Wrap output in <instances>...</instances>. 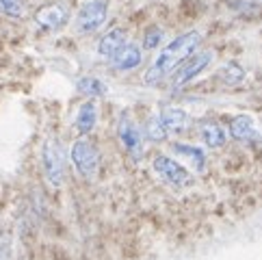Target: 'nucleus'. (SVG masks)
I'll return each mask as SVG.
<instances>
[{
	"label": "nucleus",
	"instance_id": "obj_1",
	"mask_svg": "<svg viewBox=\"0 0 262 260\" xmlns=\"http://www.w3.org/2000/svg\"><path fill=\"white\" fill-rule=\"evenodd\" d=\"M202 39H204V33L195 29V31H186L182 35H178L169 44H165L161 52L156 54V59L152 61V65L145 70V76H143L145 85L156 87L165 78L173 76L180 70V65L198 52Z\"/></svg>",
	"mask_w": 262,
	"mask_h": 260
},
{
	"label": "nucleus",
	"instance_id": "obj_2",
	"mask_svg": "<svg viewBox=\"0 0 262 260\" xmlns=\"http://www.w3.org/2000/svg\"><path fill=\"white\" fill-rule=\"evenodd\" d=\"M152 169L154 174L161 178L167 187H171L176 191H182V189H189L193 187L195 182V176L186 169L184 165H180L176 159L167 154H156L152 159Z\"/></svg>",
	"mask_w": 262,
	"mask_h": 260
},
{
	"label": "nucleus",
	"instance_id": "obj_3",
	"mask_svg": "<svg viewBox=\"0 0 262 260\" xmlns=\"http://www.w3.org/2000/svg\"><path fill=\"white\" fill-rule=\"evenodd\" d=\"M41 167L50 187L59 189L65 180V152L61 141H57L54 137L46 139L41 145Z\"/></svg>",
	"mask_w": 262,
	"mask_h": 260
},
{
	"label": "nucleus",
	"instance_id": "obj_4",
	"mask_svg": "<svg viewBox=\"0 0 262 260\" xmlns=\"http://www.w3.org/2000/svg\"><path fill=\"white\" fill-rule=\"evenodd\" d=\"M108 20V3L106 0H87L80 5L74 17V31L78 35H91L100 31Z\"/></svg>",
	"mask_w": 262,
	"mask_h": 260
},
{
	"label": "nucleus",
	"instance_id": "obj_5",
	"mask_svg": "<svg viewBox=\"0 0 262 260\" xmlns=\"http://www.w3.org/2000/svg\"><path fill=\"white\" fill-rule=\"evenodd\" d=\"M70 161L85 180L96 178L98 167H100V154H98V147L89 139L80 137L70 145Z\"/></svg>",
	"mask_w": 262,
	"mask_h": 260
},
{
	"label": "nucleus",
	"instance_id": "obj_6",
	"mask_svg": "<svg viewBox=\"0 0 262 260\" xmlns=\"http://www.w3.org/2000/svg\"><path fill=\"white\" fill-rule=\"evenodd\" d=\"M212 61H214V52L212 50H198L191 59H186L180 65V70L171 76V89L178 91V89L186 87L191 80L202 76V74L212 65Z\"/></svg>",
	"mask_w": 262,
	"mask_h": 260
},
{
	"label": "nucleus",
	"instance_id": "obj_7",
	"mask_svg": "<svg viewBox=\"0 0 262 260\" xmlns=\"http://www.w3.org/2000/svg\"><path fill=\"white\" fill-rule=\"evenodd\" d=\"M70 17H72L70 7L65 3H46V5L35 9L33 22L37 24V29L48 31V33H57V31L68 26Z\"/></svg>",
	"mask_w": 262,
	"mask_h": 260
},
{
	"label": "nucleus",
	"instance_id": "obj_8",
	"mask_svg": "<svg viewBox=\"0 0 262 260\" xmlns=\"http://www.w3.org/2000/svg\"><path fill=\"white\" fill-rule=\"evenodd\" d=\"M117 137H119V143L124 147V152L135 163L143 159V133L128 113H121L117 119Z\"/></svg>",
	"mask_w": 262,
	"mask_h": 260
},
{
	"label": "nucleus",
	"instance_id": "obj_9",
	"mask_svg": "<svg viewBox=\"0 0 262 260\" xmlns=\"http://www.w3.org/2000/svg\"><path fill=\"white\" fill-rule=\"evenodd\" d=\"M158 122L163 124L167 135H182L189 128V113L180 106H161L158 111Z\"/></svg>",
	"mask_w": 262,
	"mask_h": 260
},
{
	"label": "nucleus",
	"instance_id": "obj_10",
	"mask_svg": "<svg viewBox=\"0 0 262 260\" xmlns=\"http://www.w3.org/2000/svg\"><path fill=\"white\" fill-rule=\"evenodd\" d=\"M128 44L126 39V31L124 29H111L108 33H104L98 41V57L104 61H113L117 54L121 52V48Z\"/></svg>",
	"mask_w": 262,
	"mask_h": 260
},
{
	"label": "nucleus",
	"instance_id": "obj_11",
	"mask_svg": "<svg viewBox=\"0 0 262 260\" xmlns=\"http://www.w3.org/2000/svg\"><path fill=\"white\" fill-rule=\"evenodd\" d=\"M141 61H143V48L139 44H135V41H128L111 63H113L115 72L128 74V72H135L139 65H141Z\"/></svg>",
	"mask_w": 262,
	"mask_h": 260
},
{
	"label": "nucleus",
	"instance_id": "obj_12",
	"mask_svg": "<svg viewBox=\"0 0 262 260\" xmlns=\"http://www.w3.org/2000/svg\"><path fill=\"white\" fill-rule=\"evenodd\" d=\"M228 137L236 139V141H243V143H249V141H256L260 139V133L256 128V122L251 115H236L230 122V128H228Z\"/></svg>",
	"mask_w": 262,
	"mask_h": 260
},
{
	"label": "nucleus",
	"instance_id": "obj_13",
	"mask_svg": "<svg viewBox=\"0 0 262 260\" xmlns=\"http://www.w3.org/2000/svg\"><path fill=\"white\" fill-rule=\"evenodd\" d=\"M200 139L206 147H210V150H219L228 143V130L223 128L219 122H214V119H206V122L200 124Z\"/></svg>",
	"mask_w": 262,
	"mask_h": 260
},
{
	"label": "nucleus",
	"instance_id": "obj_14",
	"mask_svg": "<svg viewBox=\"0 0 262 260\" xmlns=\"http://www.w3.org/2000/svg\"><path fill=\"white\" fill-rule=\"evenodd\" d=\"M98 124V102L96 100H87L82 102L76 111V119H74V126L80 135H89Z\"/></svg>",
	"mask_w": 262,
	"mask_h": 260
},
{
	"label": "nucleus",
	"instance_id": "obj_15",
	"mask_svg": "<svg viewBox=\"0 0 262 260\" xmlns=\"http://www.w3.org/2000/svg\"><path fill=\"white\" fill-rule=\"evenodd\" d=\"M171 150H173L178 156H180V159L189 161L191 169L200 171V174L206 171V152L202 150V147L191 145V143H173Z\"/></svg>",
	"mask_w": 262,
	"mask_h": 260
},
{
	"label": "nucleus",
	"instance_id": "obj_16",
	"mask_svg": "<svg viewBox=\"0 0 262 260\" xmlns=\"http://www.w3.org/2000/svg\"><path fill=\"white\" fill-rule=\"evenodd\" d=\"M76 91L80 96H85L89 100H98V98H104L108 94L106 89V82L100 80L98 76H91V74H87V76H80L76 80Z\"/></svg>",
	"mask_w": 262,
	"mask_h": 260
},
{
	"label": "nucleus",
	"instance_id": "obj_17",
	"mask_svg": "<svg viewBox=\"0 0 262 260\" xmlns=\"http://www.w3.org/2000/svg\"><path fill=\"white\" fill-rule=\"evenodd\" d=\"M219 78L226 82V85H238V82L245 80V70H243L238 63L230 61L219 70Z\"/></svg>",
	"mask_w": 262,
	"mask_h": 260
},
{
	"label": "nucleus",
	"instance_id": "obj_18",
	"mask_svg": "<svg viewBox=\"0 0 262 260\" xmlns=\"http://www.w3.org/2000/svg\"><path fill=\"white\" fill-rule=\"evenodd\" d=\"M0 13L11 20H22L26 15V3L24 0H0Z\"/></svg>",
	"mask_w": 262,
	"mask_h": 260
},
{
	"label": "nucleus",
	"instance_id": "obj_19",
	"mask_svg": "<svg viewBox=\"0 0 262 260\" xmlns=\"http://www.w3.org/2000/svg\"><path fill=\"white\" fill-rule=\"evenodd\" d=\"M163 37H165V31L161 29V26H149V29L143 33L141 48L143 50H156L158 46L163 44Z\"/></svg>",
	"mask_w": 262,
	"mask_h": 260
},
{
	"label": "nucleus",
	"instance_id": "obj_20",
	"mask_svg": "<svg viewBox=\"0 0 262 260\" xmlns=\"http://www.w3.org/2000/svg\"><path fill=\"white\" fill-rule=\"evenodd\" d=\"M145 139H149V141H154V143L165 141V139H167L165 128H163L161 122H158L156 115H152V117L147 119V124H145Z\"/></svg>",
	"mask_w": 262,
	"mask_h": 260
}]
</instances>
